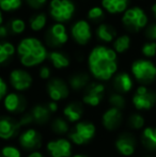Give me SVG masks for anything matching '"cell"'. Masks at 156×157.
<instances>
[{
	"mask_svg": "<svg viewBox=\"0 0 156 157\" xmlns=\"http://www.w3.org/2000/svg\"><path fill=\"white\" fill-rule=\"evenodd\" d=\"M26 157H46V154L44 152H42L41 150H38V151H33L28 153Z\"/></svg>",
	"mask_w": 156,
	"mask_h": 157,
	"instance_id": "obj_45",
	"label": "cell"
},
{
	"mask_svg": "<svg viewBox=\"0 0 156 157\" xmlns=\"http://www.w3.org/2000/svg\"><path fill=\"white\" fill-rule=\"evenodd\" d=\"M17 143L23 152L30 153L41 150L44 143V137L38 128L31 126L21 129L19 136L17 137Z\"/></svg>",
	"mask_w": 156,
	"mask_h": 157,
	"instance_id": "obj_7",
	"label": "cell"
},
{
	"mask_svg": "<svg viewBox=\"0 0 156 157\" xmlns=\"http://www.w3.org/2000/svg\"><path fill=\"white\" fill-rule=\"evenodd\" d=\"M48 17L47 14L45 12H36V14H33L28 21V25L31 31L33 32H40L42 30H44L47 26Z\"/></svg>",
	"mask_w": 156,
	"mask_h": 157,
	"instance_id": "obj_28",
	"label": "cell"
},
{
	"mask_svg": "<svg viewBox=\"0 0 156 157\" xmlns=\"http://www.w3.org/2000/svg\"><path fill=\"white\" fill-rule=\"evenodd\" d=\"M131 40L128 34H121L112 42V49L117 54H124L131 47Z\"/></svg>",
	"mask_w": 156,
	"mask_h": 157,
	"instance_id": "obj_31",
	"label": "cell"
},
{
	"mask_svg": "<svg viewBox=\"0 0 156 157\" xmlns=\"http://www.w3.org/2000/svg\"><path fill=\"white\" fill-rule=\"evenodd\" d=\"M16 54V47L9 41L0 42V65H6Z\"/></svg>",
	"mask_w": 156,
	"mask_h": 157,
	"instance_id": "obj_29",
	"label": "cell"
},
{
	"mask_svg": "<svg viewBox=\"0 0 156 157\" xmlns=\"http://www.w3.org/2000/svg\"><path fill=\"white\" fill-rule=\"evenodd\" d=\"M111 86L115 92L125 95L134 89V78L127 72H118L111 79Z\"/></svg>",
	"mask_w": 156,
	"mask_h": 157,
	"instance_id": "obj_20",
	"label": "cell"
},
{
	"mask_svg": "<svg viewBox=\"0 0 156 157\" xmlns=\"http://www.w3.org/2000/svg\"><path fill=\"white\" fill-rule=\"evenodd\" d=\"M21 129L18 120L10 114L0 116V141L10 142L19 136Z\"/></svg>",
	"mask_w": 156,
	"mask_h": 157,
	"instance_id": "obj_15",
	"label": "cell"
},
{
	"mask_svg": "<svg viewBox=\"0 0 156 157\" xmlns=\"http://www.w3.org/2000/svg\"><path fill=\"white\" fill-rule=\"evenodd\" d=\"M121 21L127 31L137 33L146 29L148 26V16L140 6H131L123 13Z\"/></svg>",
	"mask_w": 156,
	"mask_h": 157,
	"instance_id": "obj_6",
	"label": "cell"
},
{
	"mask_svg": "<svg viewBox=\"0 0 156 157\" xmlns=\"http://www.w3.org/2000/svg\"><path fill=\"white\" fill-rule=\"evenodd\" d=\"M70 35L77 45L86 46L90 43L93 35L91 24L87 19H78L71 26Z\"/></svg>",
	"mask_w": 156,
	"mask_h": 157,
	"instance_id": "obj_17",
	"label": "cell"
},
{
	"mask_svg": "<svg viewBox=\"0 0 156 157\" xmlns=\"http://www.w3.org/2000/svg\"><path fill=\"white\" fill-rule=\"evenodd\" d=\"M87 17L91 23L93 24H102L103 19L105 18V10L102 6H92L88 10Z\"/></svg>",
	"mask_w": 156,
	"mask_h": 157,
	"instance_id": "obj_35",
	"label": "cell"
},
{
	"mask_svg": "<svg viewBox=\"0 0 156 157\" xmlns=\"http://www.w3.org/2000/svg\"><path fill=\"white\" fill-rule=\"evenodd\" d=\"M10 35V31L6 25H1L0 26V40H4L6 37H8Z\"/></svg>",
	"mask_w": 156,
	"mask_h": 157,
	"instance_id": "obj_44",
	"label": "cell"
},
{
	"mask_svg": "<svg viewBox=\"0 0 156 157\" xmlns=\"http://www.w3.org/2000/svg\"><path fill=\"white\" fill-rule=\"evenodd\" d=\"M46 94L49 101L60 103L69 98L71 89L67 80L60 77H52L46 82Z\"/></svg>",
	"mask_w": 156,
	"mask_h": 157,
	"instance_id": "obj_14",
	"label": "cell"
},
{
	"mask_svg": "<svg viewBox=\"0 0 156 157\" xmlns=\"http://www.w3.org/2000/svg\"><path fill=\"white\" fill-rule=\"evenodd\" d=\"M126 125L127 127L129 128L131 130H142L144 127H146V119L140 113L139 111L138 112H133L131 113L126 119Z\"/></svg>",
	"mask_w": 156,
	"mask_h": 157,
	"instance_id": "obj_30",
	"label": "cell"
},
{
	"mask_svg": "<svg viewBox=\"0 0 156 157\" xmlns=\"http://www.w3.org/2000/svg\"><path fill=\"white\" fill-rule=\"evenodd\" d=\"M143 157H152V156H149V155H148V156H143Z\"/></svg>",
	"mask_w": 156,
	"mask_h": 157,
	"instance_id": "obj_49",
	"label": "cell"
},
{
	"mask_svg": "<svg viewBox=\"0 0 156 157\" xmlns=\"http://www.w3.org/2000/svg\"><path fill=\"white\" fill-rule=\"evenodd\" d=\"M9 93V86L8 82L6 81V79L3 77L0 76V103H2L3 98L6 97V95Z\"/></svg>",
	"mask_w": 156,
	"mask_h": 157,
	"instance_id": "obj_42",
	"label": "cell"
},
{
	"mask_svg": "<svg viewBox=\"0 0 156 157\" xmlns=\"http://www.w3.org/2000/svg\"><path fill=\"white\" fill-rule=\"evenodd\" d=\"M45 151L49 157H72L74 144L67 137H56L46 142Z\"/></svg>",
	"mask_w": 156,
	"mask_h": 157,
	"instance_id": "obj_13",
	"label": "cell"
},
{
	"mask_svg": "<svg viewBox=\"0 0 156 157\" xmlns=\"http://www.w3.org/2000/svg\"><path fill=\"white\" fill-rule=\"evenodd\" d=\"M46 106H47V108L49 109V111L51 112L52 114H56L57 112L59 111V109H60L59 103H56V101H48L47 103H46Z\"/></svg>",
	"mask_w": 156,
	"mask_h": 157,
	"instance_id": "obj_43",
	"label": "cell"
},
{
	"mask_svg": "<svg viewBox=\"0 0 156 157\" xmlns=\"http://www.w3.org/2000/svg\"><path fill=\"white\" fill-rule=\"evenodd\" d=\"M6 26H8V28H9L10 34H13V35L23 34V33L26 31V29H27V23H26L23 18H19V17L12 18L11 21H9Z\"/></svg>",
	"mask_w": 156,
	"mask_h": 157,
	"instance_id": "obj_32",
	"label": "cell"
},
{
	"mask_svg": "<svg viewBox=\"0 0 156 157\" xmlns=\"http://www.w3.org/2000/svg\"><path fill=\"white\" fill-rule=\"evenodd\" d=\"M49 129L55 136L65 137L71 130L72 125L63 117H55L51 119L49 124Z\"/></svg>",
	"mask_w": 156,
	"mask_h": 157,
	"instance_id": "obj_26",
	"label": "cell"
},
{
	"mask_svg": "<svg viewBox=\"0 0 156 157\" xmlns=\"http://www.w3.org/2000/svg\"><path fill=\"white\" fill-rule=\"evenodd\" d=\"M113 145L119 155L131 157L137 150V139L131 132H123L117 136Z\"/></svg>",
	"mask_w": 156,
	"mask_h": 157,
	"instance_id": "obj_16",
	"label": "cell"
},
{
	"mask_svg": "<svg viewBox=\"0 0 156 157\" xmlns=\"http://www.w3.org/2000/svg\"><path fill=\"white\" fill-rule=\"evenodd\" d=\"M24 0H0V10L2 12H14L21 8Z\"/></svg>",
	"mask_w": 156,
	"mask_h": 157,
	"instance_id": "obj_36",
	"label": "cell"
},
{
	"mask_svg": "<svg viewBox=\"0 0 156 157\" xmlns=\"http://www.w3.org/2000/svg\"><path fill=\"white\" fill-rule=\"evenodd\" d=\"M83 114H85V105L81 103V101H69L62 108V117L71 125L83 120Z\"/></svg>",
	"mask_w": 156,
	"mask_h": 157,
	"instance_id": "obj_19",
	"label": "cell"
},
{
	"mask_svg": "<svg viewBox=\"0 0 156 157\" xmlns=\"http://www.w3.org/2000/svg\"><path fill=\"white\" fill-rule=\"evenodd\" d=\"M133 78L140 86L151 85L156 80V65L149 59H137L131 65Z\"/></svg>",
	"mask_w": 156,
	"mask_h": 157,
	"instance_id": "obj_4",
	"label": "cell"
},
{
	"mask_svg": "<svg viewBox=\"0 0 156 157\" xmlns=\"http://www.w3.org/2000/svg\"><path fill=\"white\" fill-rule=\"evenodd\" d=\"M72 157H92V156H90L89 154H86V153H74Z\"/></svg>",
	"mask_w": 156,
	"mask_h": 157,
	"instance_id": "obj_46",
	"label": "cell"
},
{
	"mask_svg": "<svg viewBox=\"0 0 156 157\" xmlns=\"http://www.w3.org/2000/svg\"><path fill=\"white\" fill-rule=\"evenodd\" d=\"M107 101H108L109 107L117 108V109L123 110L126 107V98L123 94L117 93V92L112 91L111 93L108 94L107 96Z\"/></svg>",
	"mask_w": 156,
	"mask_h": 157,
	"instance_id": "obj_34",
	"label": "cell"
},
{
	"mask_svg": "<svg viewBox=\"0 0 156 157\" xmlns=\"http://www.w3.org/2000/svg\"><path fill=\"white\" fill-rule=\"evenodd\" d=\"M0 157H23V150L16 144L6 143L0 147Z\"/></svg>",
	"mask_w": 156,
	"mask_h": 157,
	"instance_id": "obj_33",
	"label": "cell"
},
{
	"mask_svg": "<svg viewBox=\"0 0 156 157\" xmlns=\"http://www.w3.org/2000/svg\"><path fill=\"white\" fill-rule=\"evenodd\" d=\"M144 36L149 41L156 42V23H152L146 26L144 29Z\"/></svg>",
	"mask_w": 156,
	"mask_h": 157,
	"instance_id": "obj_41",
	"label": "cell"
},
{
	"mask_svg": "<svg viewBox=\"0 0 156 157\" xmlns=\"http://www.w3.org/2000/svg\"><path fill=\"white\" fill-rule=\"evenodd\" d=\"M38 75H39V78L42 79V80H45L48 81L49 79L52 78V70L49 65H41L38 70Z\"/></svg>",
	"mask_w": 156,
	"mask_h": 157,
	"instance_id": "obj_39",
	"label": "cell"
},
{
	"mask_svg": "<svg viewBox=\"0 0 156 157\" xmlns=\"http://www.w3.org/2000/svg\"><path fill=\"white\" fill-rule=\"evenodd\" d=\"M29 110L32 114V118H33L34 125H38V126L48 125L52 119V113L47 108L46 103L36 104V105L32 106Z\"/></svg>",
	"mask_w": 156,
	"mask_h": 157,
	"instance_id": "obj_21",
	"label": "cell"
},
{
	"mask_svg": "<svg viewBox=\"0 0 156 157\" xmlns=\"http://www.w3.org/2000/svg\"><path fill=\"white\" fill-rule=\"evenodd\" d=\"M151 11H152L153 15H154V17H155V19H156V2H155V3H153L152 8H151Z\"/></svg>",
	"mask_w": 156,
	"mask_h": 157,
	"instance_id": "obj_47",
	"label": "cell"
},
{
	"mask_svg": "<svg viewBox=\"0 0 156 157\" xmlns=\"http://www.w3.org/2000/svg\"><path fill=\"white\" fill-rule=\"evenodd\" d=\"M106 95V86L101 81H91L82 91L81 103L85 107L97 108L103 103Z\"/></svg>",
	"mask_w": 156,
	"mask_h": 157,
	"instance_id": "obj_8",
	"label": "cell"
},
{
	"mask_svg": "<svg viewBox=\"0 0 156 157\" xmlns=\"http://www.w3.org/2000/svg\"><path fill=\"white\" fill-rule=\"evenodd\" d=\"M44 40H45V44L47 47L58 49L69 42L70 34L64 24L54 23L47 28L45 35H44Z\"/></svg>",
	"mask_w": 156,
	"mask_h": 157,
	"instance_id": "obj_9",
	"label": "cell"
},
{
	"mask_svg": "<svg viewBox=\"0 0 156 157\" xmlns=\"http://www.w3.org/2000/svg\"><path fill=\"white\" fill-rule=\"evenodd\" d=\"M25 2L30 9L38 12H40L47 3H49L48 0H25Z\"/></svg>",
	"mask_w": 156,
	"mask_h": 157,
	"instance_id": "obj_40",
	"label": "cell"
},
{
	"mask_svg": "<svg viewBox=\"0 0 156 157\" xmlns=\"http://www.w3.org/2000/svg\"><path fill=\"white\" fill-rule=\"evenodd\" d=\"M90 82L91 75L88 72H75L67 79L70 89L74 92H82Z\"/></svg>",
	"mask_w": 156,
	"mask_h": 157,
	"instance_id": "obj_22",
	"label": "cell"
},
{
	"mask_svg": "<svg viewBox=\"0 0 156 157\" xmlns=\"http://www.w3.org/2000/svg\"><path fill=\"white\" fill-rule=\"evenodd\" d=\"M131 104L137 111H148L156 107V91L146 86H139L131 96Z\"/></svg>",
	"mask_w": 156,
	"mask_h": 157,
	"instance_id": "obj_11",
	"label": "cell"
},
{
	"mask_svg": "<svg viewBox=\"0 0 156 157\" xmlns=\"http://www.w3.org/2000/svg\"><path fill=\"white\" fill-rule=\"evenodd\" d=\"M9 83L13 91L24 93L31 89L33 85V77L27 68H13L9 74Z\"/></svg>",
	"mask_w": 156,
	"mask_h": 157,
	"instance_id": "obj_12",
	"label": "cell"
},
{
	"mask_svg": "<svg viewBox=\"0 0 156 157\" xmlns=\"http://www.w3.org/2000/svg\"><path fill=\"white\" fill-rule=\"evenodd\" d=\"M131 0H101L102 8L109 14H121L128 9Z\"/></svg>",
	"mask_w": 156,
	"mask_h": 157,
	"instance_id": "obj_27",
	"label": "cell"
},
{
	"mask_svg": "<svg viewBox=\"0 0 156 157\" xmlns=\"http://www.w3.org/2000/svg\"><path fill=\"white\" fill-rule=\"evenodd\" d=\"M19 63L24 68L41 66L47 60V46L36 36H27L19 41L16 47Z\"/></svg>",
	"mask_w": 156,
	"mask_h": 157,
	"instance_id": "obj_2",
	"label": "cell"
},
{
	"mask_svg": "<svg viewBox=\"0 0 156 157\" xmlns=\"http://www.w3.org/2000/svg\"><path fill=\"white\" fill-rule=\"evenodd\" d=\"M28 99L23 93L18 92H9L2 101V107L6 114L12 117H19L28 110Z\"/></svg>",
	"mask_w": 156,
	"mask_h": 157,
	"instance_id": "obj_10",
	"label": "cell"
},
{
	"mask_svg": "<svg viewBox=\"0 0 156 157\" xmlns=\"http://www.w3.org/2000/svg\"><path fill=\"white\" fill-rule=\"evenodd\" d=\"M3 25V14H2V11L0 10V26Z\"/></svg>",
	"mask_w": 156,
	"mask_h": 157,
	"instance_id": "obj_48",
	"label": "cell"
},
{
	"mask_svg": "<svg viewBox=\"0 0 156 157\" xmlns=\"http://www.w3.org/2000/svg\"><path fill=\"white\" fill-rule=\"evenodd\" d=\"M88 71L96 81L106 82L118 73V54L106 45H96L90 50L87 59Z\"/></svg>",
	"mask_w": 156,
	"mask_h": 157,
	"instance_id": "obj_1",
	"label": "cell"
},
{
	"mask_svg": "<svg viewBox=\"0 0 156 157\" xmlns=\"http://www.w3.org/2000/svg\"><path fill=\"white\" fill-rule=\"evenodd\" d=\"M142 147L150 152H156V126H146L140 134Z\"/></svg>",
	"mask_w": 156,
	"mask_h": 157,
	"instance_id": "obj_25",
	"label": "cell"
},
{
	"mask_svg": "<svg viewBox=\"0 0 156 157\" xmlns=\"http://www.w3.org/2000/svg\"><path fill=\"white\" fill-rule=\"evenodd\" d=\"M141 52L146 58H154L156 56V42H146L141 47Z\"/></svg>",
	"mask_w": 156,
	"mask_h": 157,
	"instance_id": "obj_37",
	"label": "cell"
},
{
	"mask_svg": "<svg viewBox=\"0 0 156 157\" xmlns=\"http://www.w3.org/2000/svg\"><path fill=\"white\" fill-rule=\"evenodd\" d=\"M17 120H18L19 125H21V127L23 128V129L27 127H31V126L34 125L33 118H32V114L29 109H28L25 113L21 114V116L17 117Z\"/></svg>",
	"mask_w": 156,
	"mask_h": 157,
	"instance_id": "obj_38",
	"label": "cell"
},
{
	"mask_svg": "<svg viewBox=\"0 0 156 157\" xmlns=\"http://www.w3.org/2000/svg\"><path fill=\"white\" fill-rule=\"evenodd\" d=\"M47 60L51 64V66L56 70H65L71 64V59L65 52L61 50L52 49L48 52Z\"/></svg>",
	"mask_w": 156,
	"mask_h": 157,
	"instance_id": "obj_24",
	"label": "cell"
},
{
	"mask_svg": "<svg viewBox=\"0 0 156 157\" xmlns=\"http://www.w3.org/2000/svg\"><path fill=\"white\" fill-rule=\"evenodd\" d=\"M48 11L55 23L64 24L74 17L76 6L73 0H50L48 3Z\"/></svg>",
	"mask_w": 156,
	"mask_h": 157,
	"instance_id": "obj_5",
	"label": "cell"
},
{
	"mask_svg": "<svg viewBox=\"0 0 156 157\" xmlns=\"http://www.w3.org/2000/svg\"><path fill=\"white\" fill-rule=\"evenodd\" d=\"M96 134H97V127L95 123L83 119L76 124L72 125L71 130L67 137L74 145L83 147L91 143L95 139Z\"/></svg>",
	"mask_w": 156,
	"mask_h": 157,
	"instance_id": "obj_3",
	"label": "cell"
},
{
	"mask_svg": "<svg viewBox=\"0 0 156 157\" xmlns=\"http://www.w3.org/2000/svg\"><path fill=\"white\" fill-rule=\"evenodd\" d=\"M95 35L96 39L100 42H102L104 44H109L112 43L117 39L118 33L115 26H112L111 24L108 23H102L96 27Z\"/></svg>",
	"mask_w": 156,
	"mask_h": 157,
	"instance_id": "obj_23",
	"label": "cell"
},
{
	"mask_svg": "<svg viewBox=\"0 0 156 157\" xmlns=\"http://www.w3.org/2000/svg\"><path fill=\"white\" fill-rule=\"evenodd\" d=\"M124 122L123 111L113 107H108L105 109L101 117V123L105 130L109 132H117L121 128Z\"/></svg>",
	"mask_w": 156,
	"mask_h": 157,
	"instance_id": "obj_18",
	"label": "cell"
}]
</instances>
